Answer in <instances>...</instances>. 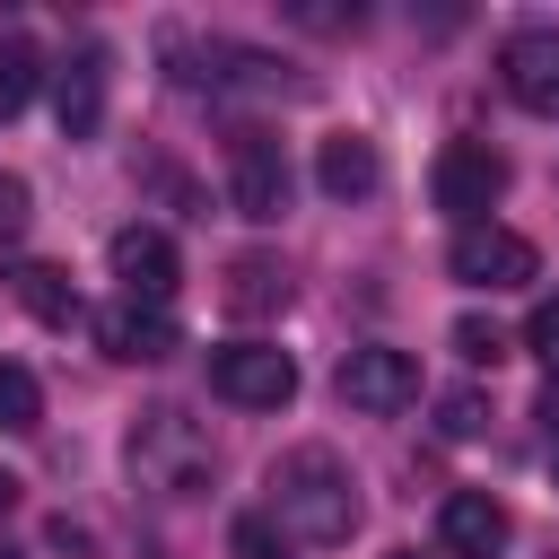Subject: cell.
Listing matches in <instances>:
<instances>
[{"label":"cell","instance_id":"cell-1","mask_svg":"<svg viewBox=\"0 0 559 559\" xmlns=\"http://www.w3.org/2000/svg\"><path fill=\"white\" fill-rule=\"evenodd\" d=\"M262 489H271L262 515H271L288 542H306V550H332V542L358 533V472H349L332 445H288Z\"/></svg>","mask_w":559,"mask_h":559},{"label":"cell","instance_id":"cell-2","mask_svg":"<svg viewBox=\"0 0 559 559\" xmlns=\"http://www.w3.org/2000/svg\"><path fill=\"white\" fill-rule=\"evenodd\" d=\"M122 463H131L140 489H157V498H192V489H210L218 445H210V428H201L183 402H148V411L131 419V437H122Z\"/></svg>","mask_w":559,"mask_h":559},{"label":"cell","instance_id":"cell-3","mask_svg":"<svg viewBox=\"0 0 559 559\" xmlns=\"http://www.w3.org/2000/svg\"><path fill=\"white\" fill-rule=\"evenodd\" d=\"M428 192L454 227H489V210L507 201V157L489 140H445L437 166H428Z\"/></svg>","mask_w":559,"mask_h":559},{"label":"cell","instance_id":"cell-4","mask_svg":"<svg viewBox=\"0 0 559 559\" xmlns=\"http://www.w3.org/2000/svg\"><path fill=\"white\" fill-rule=\"evenodd\" d=\"M166 52H175V61H192V70H183V87H210V96H236V87H253V96H280V87H297L280 52H253V44H227V35H210V44H183V35H166Z\"/></svg>","mask_w":559,"mask_h":559},{"label":"cell","instance_id":"cell-5","mask_svg":"<svg viewBox=\"0 0 559 559\" xmlns=\"http://www.w3.org/2000/svg\"><path fill=\"white\" fill-rule=\"evenodd\" d=\"M210 393L236 411H280V402H297V358L271 341H227V349H210Z\"/></svg>","mask_w":559,"mask_h":559},{"label":"cell","instance_id":"cell-6","mask_svg":"<svg viewBox=\"0 0 559 559\" xmlns=\"http://www.w3.org/2000/svg\"><path fill=\"white\" fill-rule=\"evenodd\" d=\"M445 271L463 280V288H524L533 271H542V253H533V236H515V227H454V245H445Z\"/></svg>","mask_w":559,"mask_h":559},{"label":"cell","instance_id":"cell-7","mask_svg":"<svg viewBox=\"0 0 559 559\" xmlns=\"http://www.w3.org/2000/svg\"><path fill=\"white\" fill-rule=\"evenodd\" d=\"M227 201H236V218H262V227L288 210V157H280V140L253 131V122L227 140Z\"/></svg>","mask_w":559,"mask_h":559},{"label":"cell","instance_id":"cell-8","mask_svg":"<svg viewBox=\"0 0 559 559\" xmlns=\"http://www.w3.org/2000/svg\"><path fill=\"white\" fill-rule=\"evenodd\" d=\"M341 402L349 411H376V419H393V411H411L419 402V358L411 349H384V341H367V349H349L341 358Z\"/></svg>","mask_w":559,"mask_h":559},{"label":"cell","instance_id":"cell-9","mask_svg":"<svg viewBox=\"0 0 559 559\" xmlns=\"http://www.w3.org/2000/svg\"><path fill=\"white\" fill-rule=\"evenodd\" d=\"M105 262H114V280H122V297H140V306H166L175 297V280H183V253H175V236L166 227H114V245H105Z\"/></svg>","mask_w":559,"mask_h":559},{"label":"cell","instance_id":"cell-10","mask_svg":"<svg viewBox=\"0 0 559 559\" xmlns=\"http://www.w3.org/2000/svg\"><path fill=\"white\" fill-rule=\"evenodd\" d=\"M498 79H507V96H515L524 114L559 122V26H515V35L498 44Z\"/></svg>","mask_w":559,"mask_h":559},{"label":"cell","instance_id":"cell-11","mask_svg":"<svg viewBox=\"0 0 559 559\" xmlns=\"http://www.w3.org/2000/svg\"><path fill=\"white\" fill-rule=\"evenodd\" d=\"M105 79H114V52H105V44H70V61L52 70L61 140H96V131H105Z\"/></svg>","mask_w":559,"mask_h":559},{"label":"cell","instance_id":"cell-12","mask_svg":"<svg viewBox=\"0 0 559 559\" xmlns=\"http://www.w3.org/2000/svg\"><path fill=\"white\" fill-rule=\"evenodd\" d=\"M96 341L122 367H157V358H175V314L140 306V297H114V306H96Z\"/></svg>","mask_w":559,"mask_h":559},{"label":"cell","instance_id":"cell-13","mask_svg":"<svg viewBox=\"0 0 559 559\" xmlns=\"http://www.w3.org/2000/svg\"><path fill=\"white\" fill-rule=\"evenodd\" d=\"M507 533H515V515H507L489 489H454V498L437 507V542H445L454 559H498Z\"/></svg>","mask_w":559,"mask_h":559},{"label":"cell","instance_id":"cell-14","mask_svg":"<svg viewBox=\"0 0 559 559\" xmlns=\"http://www.w3.org/2000/svg\"><path fill=\"white\" fill-rule=\"evenodd\" d=\"M314 183H323L332 201H367V192L384 183V157H376V140H358V131H332V140L314 148Z\"/></svg>","mask_w":559,"mask_h":559},{"label":"cell","instance_id":"cell-15","mask_svg":"<svg viewBox=\"0 0 559 559\" xmlns=\"http://www.w3.org/2000/svg\"><path fill=\"white\" fill-rule=\"evenodd\" d=\"M9 297L35 314V323H79V288L61 262H9Z\"/></svg>","mask_w":559,"mask_h":559},{"label":"cell","instance_id":"cell-16","mask_svg":"<svg viewBox=\"0 0 559 559\" xmlns=\"http://www.w3.org/2000/svg\"><path fill=\"white\" fill-rule=\"evenodd\" d=\"M218 297H227V314H280V306H288V271H280L271 253H236Z\"/></svg>","mask_w":559,"mask_h":559},{"label":"cell","instance_id":"cell-17","mask_svg":"<svg viewBox=\"0 0 559 559\" xmlns=\"http://www.w3.org/2000/svg\"><path fill=\"white\" fill-rule=\"evenodd\" d=\"M35 79H44V52H35V44L9 26V35H0V122L35 105Z\"/></svg>","mask_w":559,"mask_h":559},{"label":"cell","instance_id":"cell-18","mask_svg":"<svg viewBox=\"0 0 559 559\" xmlns=\"http://www.w3.org/2000/svg\"><path fill=\"white\" fill-rule=\"evenodd\" d=\"M26 428H44V384H35V367L0 358V437H26Z\"/></svg>","mask_w":559,"mask_h":559},{"label":"cell","instance_id":"cell-19","mask_svg":"<svg viewBox=\"0 0 559 559\" xmlns=\"http://www.w3.org/2000/svg\"><path fill=\"white\" fill-rule=\"evenodd\" d=\"M227 550H236V559H297V542H288L271 515H236V524H227Z\"/></svg>","mask_w":559,"mask_h":559},{"label":"cell","instance_id":"cell-20","mask_svg":"<svg viewBox=\"0 0 559 559\" xmlns=\"http://www.w3.org/2000/svg\"><path fill=\"white\" fill-rule=\"evenodd\" d=\"M280 17H288V26H314V35H358V26H367V9H323V0H288Z\"/></svg>","mask_w":559,"mask_h":559},{"label":"cell","instance_id":"cell-21","mask_svg":"<svg viewBox=\"0 0 559 559\" xmlns=\"http://www.w3.org/2000/svg\"><path fill=\"white\" fill-rule=\"evenodd\" d=\"M524 349L559 376V297H533V314H524Z\"/></svg>","mask_w":559,"mask_h":559},{"label":"cell","instance_id":"cell-22","mask_svg":"<svg viewBox=\"0 0 559 559\" xmlns=\"http://www.w3.org/2000/svg\"><path fill=\"white\" fill-rule=\"evenodd\" d=\"M454 349H463L472 367H498V358H507V332L480 323V314H463V323H454Z\"/></svg>","mask_w":559,"mask_h":559},{"label":"cell","instance_id":"cell-23","mask_svg":"<svg viewBox=\"0 0 559 559\" xmlns=\"http://www.w3.org/2000/svg\"><path fill=\"white\" fill-rule=\"evenodd\" d=\"M437 428H445V437H480V428H489V402L463 384V393H445V402H437Z\"/></svg>","mask_w":559,"mask_h":559},{"label":"cell","instance_id":"cell-24","mask_svg":"<svg viewBox=\"0 0 559 559\" xmlns=\"http://www.w3.org/2000/svg\"><path fill=\"white\" fill-rule=\"evenodd\" d=\"M26 201H35V192H26V175H0V245H17V236H26V218H35Z\"/></svg>","mask_w":559,"mask_h":559},{"label":"cell","instance_id":"cell-25","mask_svg":"<svg viewBox=\"0 0 559 559\" xmlns=\"http://www.w3.org/2000/svg\"><path fill=\"white\" fill-rule=\"evenodd\" d=\"M542 419H550V437H559V376H550V393H542Z\"/></svg>","mask_w":559,"mask_h":559},{"label":"cell","instance_id":"cell-26","mask_svg":"<svg viewBox=\"0 0 559 559\" xmlns=\"http://www.w3.org/2000/svg\"><path fill=\"white\" fill-rule=\"evenodd\" d=\"M9 498H17V480H9V472H0V507H9Z\"/></svg>","mask_w":559,"mask_h":559},{"label":"cell","instance_id":"cell-27","mask_svg":"<svg viewBox=\"0 0 559 559\" xmlns=\"http://www.w3.org/2000/svg\"><path fill=\"white\" fill-rule=\"evenodd\" d=\"M550 480H559V437H550Z\"/></svg>","mask_w":559,"mask_h":559},{"label":"cell","instance_id":"cell-28","mask_svg":"<svg viewBox=\"0 0 559 559\" xmlns=\"http://www.w3.org/2000/svg\"><path fill=\"white\" fill-rule=\"evenodd\" d=\"M384 559H419V550H384Z\"/></svg>","mask_w":559,"mask_h":559}]
</instances>
